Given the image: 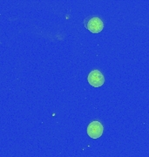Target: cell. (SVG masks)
Instances as JSON below:
<instances>
[{
	"label": "cell",
	"instance_id": "6da1fadb",
	"mask_svg": "<svg viewBox=\"0 0 149 157\" xmlns=\"http://www.w3.org/2000/svg\"><path fill=\"white\" fill-rule=\"evenodd\" d=\"M89 84L94 87H100L103 86L105 82L104 75L100 73L99 70H94L89 73L88 78H87Z\"/></svg>",
	"mask_w": 149,
	"mask_h": 157
},
{
	"label": "cell",
	"instance_id": "7a4b0ae2",
	"mask_svg": "<svg viewBox=\"0 0 149 157\" xmlns=\"http://www.w3.org/2000/svg\"><path fill=\"white\" fill-rule=\"evenodd\" d=\"M86 131H87V134L91 138L98 139L103 134L104 128H103L102 124L99 121H92L88 125Z\"/></svg>",
	"mask_w": 149,
	"mask_h": 157
},
{
	"label": "cell",
	"instance_id": "3957f363",
	"mask_svg": "<svg viewBox=\"0 0 149 157\" xmlns=\"http://www.w3.org/2000/svg\"><path fill=\"white\" fill-rule=\"evenodd\" d=\"M86 27L93 33H99L104 28V23L99 17H92L87 23Z\"/></svg>",
	"mask_w": 149,
	"mask_h": 157
}]
</instances>
